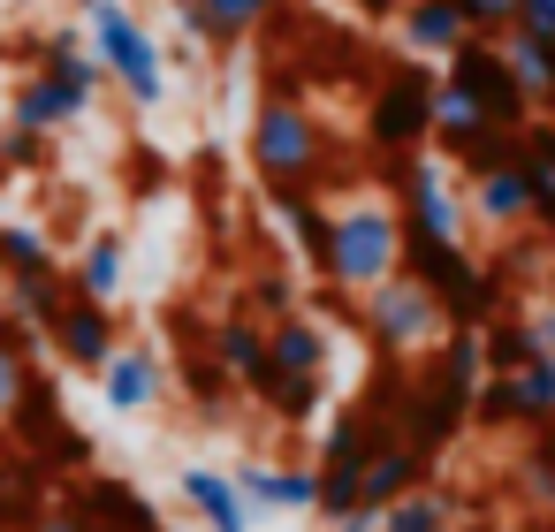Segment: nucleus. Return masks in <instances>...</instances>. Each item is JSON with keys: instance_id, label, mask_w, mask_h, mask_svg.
Instances as JSON below:
<instances>
[{"instance_id": "f257e3e1", "label": "nucleus", "mask_w": 555, "mask_h": 532, "mask_svg": "<svg viewBox=\"0 0 555 532\" xmlns=\"http://www.w3.org/2000/svg\"><path fill=\"white\" fill-rule=\"evenodd\" d=\"M388 274H403V213L388 198H350V206H327V267L320 282L343 289V297H365L380 289Z\"/></svg>"}, {"instance_id": "f03ea898", "label": "nucleus", "mask_w": 555, "mask_h": 532, "mask_svg": "<svg viewBox=\"0 0 555 532\" xmlns=\"http://www.w3.org/2000/svg\"><path fill=\"white\" fill-rule=\"evenodd\" d=\"M251 168L267 183V198H289V191H320V168H327V138H320V115L289 92H267L259 115H251Z\"/></svg>"}, {"instance_id": "7ed1b4c3", "label": "nucleus", "mask_w": 555, "mask_h": 532, "mask_svg": "<svg viewBox=\"0 0 555 532\" xmlns=\"http://www.w3.org/2000/svg\"><path fill=\"white\" fill-rule=\"evenodd\" d=\"M85 31H92V62L130 92V107H160L168 100V62H160L153 31L122 9V0H85Z\"/></svg>"}, {"instance_id": "20e7f679", "label": "nucleus", "mask_w": 555, "mask_h": 532, "mask_svg": "<svg viewBox=\"0 0 555 532\" xmlns=\"http://www.w3.org/2000/svg\"><path fill=\"white\" fill-rule=\"evenodd\" d=\"M358 327H365V342H373L388 365L411 358V350H434V342L449 335L434 289H418L411 274H388L380 289H365V297H358Z\"/></svg>"}, {"instance_id": "39448f33", "label": "nucleus", "mask_w": 555, "mask_h": 532, "mask_svg": "<svg viewBox=\"0 0 555 532\" xmlns=\"http://www.w3.org/2000/svg\"><path fill=\"white\" fill-rule=\"evenodd\" d=\"M365 138H373V153H388V160L434 145V77H426L418 62H396V69L380 77V92H373V107H365Z\"/></svg>"}, {"instance_id": "423d86ee", "label": "nucleus", "mask_w": 555, "mask_h": 532, "mask_svg": "<svg viewBox=\"0 0 555 532\" xmlns=\"http://www.w3.org/2000/svg\"><path fill=\"white\" fill-rule=\"evenodd\" d=\"M472 426L487 433H540L555 426V358H532L517 373H487L472 395Z\"/></svg>"}, {"instance_id": "0eeeda50", "label": "nucleus", "mask_w": 555, "mask_h": 532, "mask_svg": "<svg viewBox=\"0 0 555 532\" xmlns=\"http://www.w3.org/2000/svg\"><path fill=\"white\" fill-rule=\"evenodd\" d=\"M441 85L472 92V100L487 107V122H494V130H509V138L532 122V100L517 92V77H509V62H502V39H479V31H472V39L449 54V77H441Z\"/></svg>"}, {"instance_id": "6e6552de", "label": "nucleus", "mask_w": 555, "mask_h": 532, "mask_svg": "<svg viewBox=\"0 0 555 532\" xmlns=\"http://www.w3.org/2000/svg\"><path fill=\"white\" fill-rule=\"evenodd\" d=\"M115 342H122V335H115V304H92V297H69L62 320L47 327V350H54L69 373H92V380H100V365L115 358Z\"/></svg>"}, {"instance_id": "1a4fd4ad", "label": "nucleus", "mask_w": 555, "mask_h": 532, "mask_svg": "<svg viewBox=\"0 0 555 532\" xmlns=\"http://www.w3.org/2000/svg\"><path fill=\"white\" fill-rule=\"evenodd\" d=\"M160 388H168V373H160V350H145V342H115V358L100 365V403L107 411H153L160 403Z\"/></svg>"}, {"instance_id": "9d476101", "label": "nucleus", "mask_w": 555, "mask_h": 532, "mask_svg": "<svg viewBox=\"0 0 555 532\" xmlns=\"http://www.w3.org/2000/svg\"><path fill=\"white\" fill-rule=\"evenodd\" d=\"M411 486H434V456L426 449H411V441H380L373 456H365V479H358V509H388V502H403Z\"/></svg>"}, {"instance_id": "9b49d317", "label": "nucleus", "mask_w": 555, "mask_h": 532, "mask_svg": "<svg viewBox=\"0 0 555 532\" xmlns=\"http://www.w3.org/2000/svg\"><path fill=\"white\" fill-rule=\"evenodd\" d=\"M236 479V494H244V509L259 517V509H312L320 502V479H312V464H267V456H251V464H236L229 471Z\"/></svg>"}, {"instance_id": "f8f14e48", "label": "nucleus", "mask_w": 555, "mask_h": 532, "mask_svg": "<svg viewBox=\"0 0 555 532\" xmlns=\"http://www.w3.org/2000/svg\"><path fill=\"white\" fill-rule=\"evenodd\" d=\"M327 358H335V350H327V327H320V320L297 312V320H274V327H267V380H327ZM267 380H259V388H267Z\"/></svg>"}, {"instance_id": "ddd939ff", "label": "nucleus", "mask_w": 555, "mask_h": 532, "mask_svg": "<svg viewBox=\"0 0 555 532\" xmlns=\"http://www.w3.org/2000/svg\"><path fill=\"white\" fill-rule=\"evenodd\" d=\"M176 494L191 502V517H198L206 532H251V509H244V494H236L229 471H214V464H183V471H176Z\"/></svg>"}, {"instance_id": "4468645a", "label": "nucleus", "mask_w": 555, "mask_h": 532, "mask_svg": "<svg viewBox=\"0 0 555 532\" xmlns=\"http://www.w3.org/2000/svg\"><path fill=\"white\" fill-rule=\"evenodd\" d=\"M85 115V100L69 92V85H54V77H24L16 85V100H9V130H24V138H54L62 122H77Z\"/></svg>"}, {"instance_id": "2eb2a0df", "label": "nucleus", "mask_w": 555, "mask_h": 532, "mask_svg": "<svg viewBox=\"0 0 555 532\" xmlns=\"http://www.w3.org/2000/svg\"><path fill=\"white\" fill-rule=\"evenodd\" d=\"M472 213L487 229H525L532 221V176H525V160H502V168L472 176Z\"/></svg>"}, {"instance_id": "dca6fc26", "label": "nucleus", "mask_w": 555, "mask_h": 532, "mask_svg": "<svg viewBox=\"0 0 555 532\" xmlns=\"http://www.w3.org/2000/svg\"><path fill=\"white\" fill-rule=\"evenodd\" d=\"M214 365L229 373V388L259 395V380H267V327H259L251 312H229V320L214 327Z\"/></svg>"}, {"instance_id": "f3484780", "label": "nucleus", "mask_w": 555, "mask_h": 532, "mask_svg": "<svg viewBox=\"0 0 555 532\" xmlns=\"http://www.w3.org/2000/svg\"><path fill=\"white\" fill-rule=\"evenodd\" d=\"M183 31L191 39H206V47H236V39H251L267 16H274V0H183Z\"/></svg>"}, {"instance_id": "a211bd4d", "label": "nucleus", "mask_w": 555, "mask_h": 532, "mask_svg": "<svg viewBox=\"0 0 555 532\" xmlns=\"http://www.w3.org/2000/svg\"><path fill=\"white\" fill-rule=\"evenodd\" d=\"M464 39H472V24H464L456 0H403V47H411V54L449 62Z\"/></svg>"}, {"instance_id": "6ab92c4d", "label": "nucleus", "mask_w": 555, "mask_h": 532, "mask_svg": "<svg viewBox=\"0 0 555 532\" xmlns=\"http://www.w3.org/2000/svg\"><path fill=\"white\" fill-rule=\"evenodd\" d=\"M122 282H130V244H122L115 229H100V236L85 244V259H77L69 289H77V297H92V304H115V297H122Z\"/></svg>"}, {"instance_id": "aec40b11", "label": "nucleus", "mask_w": 555, "mask_h": 532, "mask_svg": "<svg viewBox=\"0 0 555 532\" xmlns=\"http://www.w3.org/2000/svg\"><path fill=\"white\" fill-rule=\"evenodd\" d=\"M39 274H62L54 236L31 221H0V282H39Z\"/></svg>"}, {"instance_id": "412c9836", "label": "nucleus", "mask_w": 555, "mask_h": 532, "mask_svg": "<svg viewBox=\"0 0 555 532\" xmlns=\"http://www.w3.org/2000/svg\"><path fill=\"white\" fill-rule=\"evenodd\" d=\"M380 532H456V494H441V486H411L403 502L380 509Z\"/></svg>"}, {"instance_id": "4be33fe9", "label": "nucleus", "mask_w": 555, "mask_h": 532, "mask_svg": "<svg viewBox=\"0 0 555 532\" xmlns=\"http://www.w3.org/2000/svg\"><path fill=\"white\" fill-rule=\"evenodd\" d=\"M31 388H39V373H31V342L9 327V312H0V426H9V418L31 403Z\"/></svg>"}, {"instance_id": "5701e85b", "label": "nucleus", "mask_w": 555, "mask_h": 532, "mask_svg": "<svg viewBox=\"0 0 555 532\" xmlns=\"http://www.w3.org/2000/svg\"><path fill=\"white\" fill-rule=\"evenodd\" d=\"M502 62H509V77H517L525 100H547V92H555V47H547V39L502 31Z\"/></svg>"}, {"instance_id": "b1692460", "label": "nucleus", "mask_w": 555, "mask_h": 532, "mask_svg": "<svg viewBox=\"0 0 555 532\" xmlns=\"http://www.w3.org/2000/svg\"><path fill=\"white\" fill-rule=\"evenodd\" d=\"M479 350H487V373H517V365L547 358V350L532 342V327H525L517 312H494V320L479 327Z\"/></svg>"}, {"instance_id": "393cba45", "label": "nucleus", "mask_w": 555, "mask_h": 532, "mask_svg": "<svg viewBox=\"0 0 555 532\" xmlns=\"http://www.w3.org/2000/svg\"><path fill=\"white\" fill-rule=\"evenodd\" d=\"M525 494H532V509H555V426H540L525 449Z\"/></svg>"}, {"instance_id": "a878e982", "label": "nucleus", "mask_w": 555, "mask_h": 532, "mask_svg": "<svg viewBox=\"0 0 555 532\" xmlns=\"http://www.w3.org/2000/svg\"><path fill=\"white\" fill-rule=\"evenodd\" d=\"M251 320H267V327L274 320H297V282L289 274H259L251 282Z\"/></svg>"}, {"instance_id": "bb28decb", "label": "nucleus", "mask_w": 555, "mask_h": 532, "mask_svg": "<svg viewBox=\"0 0 555 532\" xmlns=\"http://www.w3.org/2000/svg\"><path fill=\"white\" fill-rule=\"evenodd\" d=\"M509 31H532V39L555 47V0H517V24Z\"/></svg>"}, {"instance_id": "cd10ccee", "label": "nucleus", "mask_w": 555, "mask_h": 532, "mask_svg": "<svg viewBox=\"0 0 555 532\" xmlns=\"http://www.w3.org/2000/svg\"><path fill=\"white\" fill-rule=\"evenodd\" d=\"M525 176H532V221L555 236V176H547V168H525Z\"/></svg>"}, {"instance_id": "c85d7f7f", "label": "nucleus", "mask_w": 555, "mask_h": 532, "mask_svg": "<svg viewBox=\"0 0 555 532\" xmlns=\"http://www.w3.org/2000/svg\"><path fill=\"white\" fill-rule=\"evenodd\" d=\"M31 532H92V524H85V509H77V502H62V509H39V517H31Z\"/></svg>"}, {"instance_id": "c756f323", "label": "nucleus", "mask_w": 555, "mask_h": 532, "mask_svg": "<svg viewBox=\"0 0 555 532\" xmlns=\"http://www.w3.org/2000/svg\"><path fill=\"white\" fill-rule=\"evenodd\" d=\"M525 327H532V342H540V350H547V358H555V304H540V312H532V320H525Z\"/></svg>"}, {"instance_id": "7c9ffc66", "label": "nucleus", "mask_w": 555, "mask_h": 532, "mask_svg": "<svg viewBox=\"0 0 555 532\" xmlns=\"http://www.w3.org/2000/svg\"><path fill=\"white\" fill-rule=\"evenodd\" d=\"M327 532H380V517H373V509H350V517H335Z\"/></svg>"}, {"instance_id": "2f4dec72", "label": "nucleus", "mask_w": 555, "mask_h": 532, "mask_svg": "<svg viewBox=\"0 0 555 532\" xmlns=\"http://www.w3.org/2000/svg\"><path fill=\"white\" fill-rule=\"evenodd\" d=\"M525 532H555V509H540V517H532V524H525Z\"/></svg>"}, {"instance_id": "473e14b6", "label": "nucleus", "mask_w": 555, "mask_h": 532, "mask_svg": "<svg viewBox=\"0 0 555 532\" xmlns=\"http://www.w3.org/2000/svg\"><path fill=\"white\" fill-rule=\"evenodd\" d=\"M540 107H547V122H555V92H547V100H540Z\"/></svg>"}, {"instance_id": "72a5a7b5", "label": "nucleus", "mask_w": 555, "mask_h": 532, "mask_svg": "<svg viewBox=\"0 0 555 532\" xmlns=\"http://www.w3.org/2000/svg\"><path fill=\"white\" fill-rule=\"evenodd\" d=\"M0 183H9V153H0Z\"/></svg>"}, {"instance_id": "f704fd0d", "label": "nucleus", "mask_w": 555, "mask_h": 532, "mask_svg": "<svg viewBox=\"0 0 555 532\" xmlns=\"http://www.w3.org/2000/svg\"><path fill=\"white\" fill-rule=\"evenodd\" d=\"M153 532H168V524H153Z\"/></svg>"}]
</instances>
